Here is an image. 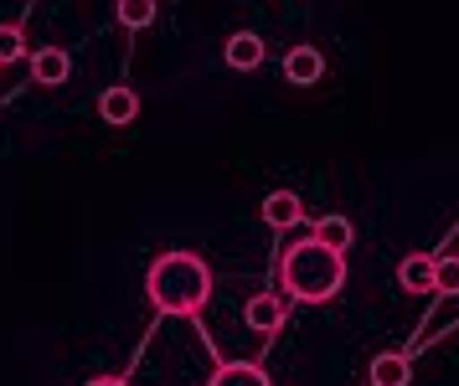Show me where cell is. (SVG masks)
<instances>
[{
	"label": "cell",
	"mask_w": 459,
	"mask_h": 386,
	"mask_svg": "<svg viewBox=\"0 0 459 386\" xmlns=\"http://www.w3.org/2000/svg\"><path fill=\"white\" fill-rule=\"evenodd\" d=\"M222 57H228L232 73H253V67H264V37L258 31H232Z\"/></svg>",
	"instance_id": "3957f363"
},
{
	"label": "cell",
	"mask_w": 459,
	"mask_h": 386,
	"mask_svg": "<svg viewBox=\"0 0 459 386\" xmlns=\"http://www.w3.org/2000/svg\"><path fill=\"white\" fill-rule=\"evenodd\" d=\"M26 57V37L22 26H0V67H11V62Z\"/></svg>",
	"instance_id": "9a60e30c"
},
{
	"label": "cell",
	"mask_w": 459,
	"mask_h": 386,
	"mask_svg": "<svg viewBox=\"0 0 459 386\" xmlns=\"http://www.w3.org/2000/svg\"><path fill=\"white\" fill-rule=\"evenodd\" d=\"M145 294L160 314H196L212 299V268L196 253H160L145 273Z\"/></svg>",
	"instance_id": "7a4b0ae2"
},
{
	"label": "cell",
	"mask_w": 459,
	"mask_h": 386,
	"mask_svg": "<svg viewBox=\"0 0 459 386\" xmlns=\"http://www.w3.org/2000/svg\"><path fill=\"white\" fill-rule=\"evenodd\" d=\"M397 284L408 288V294H434V258H429V253L403 258V263H397Z\"/></svg>",
	"instance_id": "9c48e42d"
},
{
	"label": "cell",
	"mask_w": 459,
	"mask_h": 386,
	"mask_svg": "<svg viewBox=\"0 0 459 386\" xmlns=\"http://www.w3.org/2000/svg\"><path fill=\"white\" fill-rule=\"evenodd\" d=\"M67 73H73V57H67L63 47H42V52H31V78L42 82V88H63Z\"/></svg>",
	"instance_id": "52a82bcc"
},
{
	"label": "cell",
	"mask_w": 459,
	"mask_h": 386,
	"mask_svg": "<svg viewBox=\"0 0 459 386\" xmlns=\"http://www.w3.org/2000/svg\"><path fill=\"white\" fill-rule=\"evenodd\" d=\"M88 386H129L125 376H99V382H88Z\"/></svg>",
	"instance_id": "2e32d148"
},
{
	"label": "cell",
	"mask_w": 459,
	"mask_h": 386,
	"mask_svg": "<svg viewBox=\"0 0 459 386\" xmlns=\"http://www.w3.org/2000/svg\"><path fill=\"white\" fill-rule=\"evenodd\" d=\"M99 119L119 124V129L134 124V119H140V93H134V88H108L104 99H99Z\"/></svg>",
	"instance_id": "ba28073f"
},
{
	"label": "cell",
	"mask_w": 459,
	"mask_h": 386,
	"mask_svg": "<svg viewBox=\"0 0 459 386\" xmlns=\"http://www.w3.org/2000/svg\"><path fill=\"white\" fill-rule=\"evenodd\" d=\"M434 294H459V253H444V258H434Z\"/></svg>",
	"instance_id": "5bb4252c"
},
{
	"label": "cell",
	"mask_w": 459,
	"mask_h": 386,
	"mask_svg": "<svg viewBox=\"0 0 459 386\" xmlns=\"http://www.w3.org/2000/svg\"><path fill=\"white\" fill-rule=\"evenodd\" d=\"M408 382H413V361L403 350H387V356L372 361V386H408Z\"/></svg>",
	"instance_id": "8fae6325"
},
{
	"label": "cell",
	"mask_w": 459,
	"mask_h": 386,
	"mask_svg": "<svg viewBox=\"0 0 459 386\" xmlns=\"http://www.w3.org/2000/svg\"><path fill=\"white\" fill-rule=\"evenodd\" d=\"M284 299L279 294H253L248 309H243V320H248V330H258V335H273V330H284Z\"/></svg>",
	"instance_id": "5b68a950"
},
{
	"label": "cell",
	"mask_w": 459,
	"mask_h": 386,
	"mask_svg": "<svg viewBox=\"0 0 459 386\" xmlns=\"http://www.w3.org/2000/svg\"><path fill=\"white\" fill-rule=\"evenodd\" d=\"M207 386H273V382H269V371L258 366V361H228V366L212 371Z\"/></svg>",
	"instance_id": "30bf717a"
},
{
	"label": "cell",
	"mask_w": 459,
	"mask_h": 386,
	"mask_svg": "<svg viewBox=\"0 0 459 386\" xmlns=\"http://www.w3.org/2000/svg\"><path fill=\"white\" fill-rule=\"evenodd\" d=\"M279 284L290 288V299H299V305H331L335 294L346 288V253L305 237V243L284 247Z\"/></svg>",
	"instance_id": "6da1fadb"
},
{
	"label": "cell",
	"mask_w": 459,
	"mask_h": 386,
	"mask_svg": "<svg viewBox=\"0 0 459 386\" xmlns=\"http://www.w3.org/2000/svg\"><path fill=\"white\" fill-rule=\"evenodd\" d=\"M114 16L129 31H145L150 21H155V0H114Z\"/></svg>",
	"instance_id": "4fadbf2b"
},
{
	"label": "cell",
	"mask_w": 459,
	"mask_h": 386,
	"mask_svg": "<svg viewBox=\"0 0 459 386\" xmlns=\"http://www.w3.org/2000/svg\"><path fill=\"white\" fill-rule=\"evenodd\" d=\"M310 237H315V243H325V247H335V253H346V247L356 243V227L346 222V217H320Z\"/></svg>",
	"instance_id": "7c38bea8"
},
{
	"label": "cell",
	"mask_w": 459,
	"mask_h": 386,
	"mask_svg": "<svg viewBox=\"0 0 459 386\" xmlns=\"http://www.w3.org/2000/svg\"><path fill=\"white\" fill-rule=\"evenodd\" d=\"M264 222H269L273 232H290V227L305 222V202H299L294 191H269V196H264Z\"/></svg>",
	"instance_id": "277c9868"
},
{
	"label": "cell",
	"mask_w": 459,
	"mask_h": 386,
	"mask_svg": "<svg viewBox=\"0 0 459 386\" xmlns=\"http://www.w3.org/2000/svg\"><path fill=\"white\" fill-rule=\"evenodd\" d=\"M320 73H325V57H320L315 47H290V52H284V82L310 88V82H320Z\"/></svg>",
	"instance_id": "8992f818"
}]
</instances>
